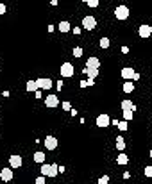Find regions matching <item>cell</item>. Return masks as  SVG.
<instances>
[{
  "mask_svg": "<svg viewBox=\"0 0 152 184\" xmlns=\"http://www.w3.org/2000/svg\"><path fill=\"white\" fill-rule=\"evenodd\" d=\"M57 173H59V164L56 163H50V164H41V175H45V177H56Z\"/></svg>",
  "mask_w": 152,
  "mask_h": 184,
  "instance_id": "cell-1",
  "label": "cell"
},
{
  "mask_svg": "<svg viewBox=\"0 0 152 184\" xmlns=\"http://www.w3.org/2000/svg\"><path fill=\"white\" fill-rule=\"evenodd\" d=\"M114 16H116L118 20H127V18H129V7H127V5H118V7L114 9Z\"/></svg>",
  "mask_w": 152,
  "mask_h": 184,
  "instance_id": "cell-2",
  "label": "cell"
},
{
  "mask_svg": "<svg viewBox=\"0 0 152 184\" xmlns=\"http://www.w3.org/2000/svg\"><path fill=\"white\" fill-rule=\"evenodd\" d=\"M95 122H97V127H109L111 125V118H109L107 113H102V115L97 116Z\"/></svg>",
  "mask_w": 152,
  "mask_h": 184,
  "instance_id": "cell-3",
  "label": "cell"
},
{
  "mask_svg": "<svg viewBox=\"0 0 152 184\" xmlns=\"http://www.w3.org/2000/svg\"><path fill=\"white\" fill-rule=\"evenodd\" d=\"M74 70H75V68H74V64H72V63H63L59 72H61V75H63V77H72V75H74Z\"/></svg>",
  "mask_w": 152,
  "mask_h": 184,
  "instance_id": "cell-4",
  "label": "cell"
},
{
  "mask_svg": "<svg viewBox=\"0 0 152 184\" xmlns=\"http://www.w3.org/2000/svg\"><path fill=\"white\" fill-rule=\"evenodd\" d=\"M13 168L11 166H7V168H2L0 170V179L4 181V182H9V181H13Z\"/></svg>",
  "mask_w": 152,
  "mask_h": 184,
  "instance_id": "cell-5",
  "label": "cell"
},
{
  "mask_svg": "<svg viewBox=\"0 0 152 184\" xmlns=\"http://www.w3.org/2000/svg\"><path fill=\"white\" fill-rule=\"evenodd\" d=\"M82 27L86 31H93V29H97V20L93 16H84L82 18Z\"/></svg>",
  "mask_w": 152,
  "mask_h": 184,
  "instance_id": "cell-6",
  "label": "cell"
},
{
  "mask_svg": "<svg viewBox=\"0 0 152 184\" xmlns=\"http://www.w3.org/2000/svg\"><path fill=\"white\" fill-rule=\"evenodd\" d=\"M36 82H38L39 89H50L54 86V82L50 81V79H47V77H39V79H36Z\"/></svg>",
  "mask_w": 152,
  "mask_h": 184,
  "instance_id": "cell-7",
  "label": "cell"
},
{
  "mask_svg": "<svg viewBox=\"0 0 152 184\" xmlns=\"http://www.w3.org/2000/svg\"><path fill=\"white\" fill-rule=\"evenodd\" d=\"M23 164V159H21V156H9V166L13 168V170H16V168H20Z\"/></svg>",
  "mask_w": 152,
  "mask_h": 184,
  "instance_id": "cell-8",
  "label": "cell"
},
{
  "mask_svg": "<svg viewBox=\"0 0 152 184\" xmlns=\"http://www.w3.org/2000/svg\"><path fill=\"white\" fill-rule=\"evenodd\" d=\"M45 148H47V150H56L57 148V138L56 136H47V138H45Z\"/></svg>",
  "mask_w": 152,
  "mask_h": 184,
  "instance_id": "cell-9",
  "label": "cell"
},
{
  "mask_svg": "<svg viewBox=\"0 0 152 184\" xmlns=\"http://www.w3.org/2000/svg\"><path fill=\"white\" fill-rule=\"evenodd\" d=\"M138 34H140V38H143V40H147L149 36L152 34V31H150V25H140L138 27Z\"/></svg>",
  "mask_w": 152,
  "mask_h": 184,
  "instance_id": "cell-10",
  "label": "cell"
},
{
  "mask_svg": "<svg viewBox=\"0 0 152 184\" xmlns=\"http://www.w3.org/2000/svg\"><path fill=\"white\" fill-rule=\"evenodd\" d=\"M45 105L50 107V109L57 107V105H59V98H57V95H48V97L45 98Z\"/></svg>",
  "mask_w": 152,
  "mask_h": 184,
  "instance_id": "cell-11",
  "label": "cell"
},
{
  "mask_svg": "<svg viewBox=\"0 0 152 184\" xmlns=\"http://www.w3.org/2000/svg\"><path fill=\"white\" fill-rule=\"evenodd\" d=\"M120 75H122V79H125V81H133L134 70H133V68H129V66H125V68H122Z\"/></svg>",
  "mask_w": 152,
  "mask_h": 184,
  "instance_id": "cell-12",
  "label": "cell"
},
{
  "mask_svg": "<svg viewBox=\"0 0 152 184\" xmlns=\"http://www.w3.org/2000/svg\"><path fill=\"white\" fill-rule=\"evenodd\" d=\"M91 68H100V59L91 56L88 61H86V70H91Z\"/></svg>",
  "mask_w": 152,
  "mask_h": 184,
  "instance_id": "cell-13",
  "label": "cell"
},
{
  "mask_svg": "<svg viewBox=\"0 0 152 184\" xmlns=\"http://www.w3.org/2000/svg\"><path fill=\"white\" fill-rule=\"evenodd\" d=\"M122 89H124V93H127V95L133 93L134 91V82L133 81H125L124 82V86H122Z\"/></svg>",
  "mask_w": 152,
  "mask_h": 184,
  "instance_id": "cell-14",
  "label": "cell"
},
{
  "mask_svg": "<svg viewBox=\"0 0 152 184\" xmlns=\"http://www.w3.org/2000/svg\"><path fill=\"white\" fill-rule=\"evenodd\" d=\"M120 107H122V111H124V109H134V111H136V105H134L133 100H129V98H124L122 104H120Z\"/></svg>",
  "mask_w": 152,
  "mask_h": 184,
  "instance_id": "cell-15",
  "label": "cell"
},
{
  "mask_svg": "<svg viewBox=\"0 0 152 184\" xmlns=\"http://www.w3.org/2000/svg\"><path fill=\"white\" fill-rule=\"evenodd\" d=\"M122 116H124V120L131 122L134 118V109H124V111H122Z\"/></svg>",
  "mask_w": 152,
  "mask_h": 184,
  "instance_id": "cell-16",
  "label": "cell"
},
{
  "mask_svg": "<svg viewBox=\"0 0 152 184\" xmlns=\"http://www.w3.org/2000/svg\"><path fill=\"white\" fill-rule=\"evenodd\" d=\"M86 75H88V81H95L97 75H98V68H91V70H84Z\"/></svg>",
  "mask_w": 152,
  "mask_h": 184,
  "instance_id": "cell-17",
  "label": "cell"
},
{
  "mask_svg": "<svg viewBox=\"0 0 152 184\" xmlns=\"http://www.w3.org/2000/svg\"><path fill=\"white\" fill-rule=\"evenodd\" d=\"M25 89H27L29 93H32V91L39 89V88H38V82H36V81H27V84H25Z\"/></svg>",
  "mask_w": 152,
  "mask_h": 184,
  "instance_id": "cell-18",
  "label": "cell"
},
{
  "mask_svg": "<svg viewBox=\"0 0 152 184\" xmlns=\"http://www.w3.org/2000/svg\"><path fill=\"white\" fill-rule=\"evenodd\" d=\"M57 29H59V31H61V32H70V31H72V25H70V21H61V23H59V27H57Z\"/></svg>",
  "mask_w": 152,
  "mask_h": 184,
  "instance_id": "cell-19",
  "label": "cell"
},
{
  "mask_svg": "<svg viewBox=\"0 0 152 184\" xmlns=\"http://www.w3.org/2000/svg\"><path fill=\"white\" fill-rule=\"evenodd\" d=\"M116 163H118V164H122V166H124V164H127V163H129V157H127L125 154H122V152H120V156L116 157Z\"/></svg>",
  "mask_w": 152,
  "mask_h": 184,
  "instance_id": "cell-20",
  "label": "cell"
},
{
  "mask_svg": "<svg viewBox=\"0 0 152 184\" xmlns=\"http://www.w3.org/2000/svg\"><path fill=\"white\" fill-rule=\"evenodd\" d=\"M116 148H118L120 152H122V150L125 148V140H124L122 136H118V138H116Z\"/></svg>",
  "mask_w": 152,
  "mask_h": 184,
  "instance_id": "cell-21",
  "label": "cell"
},
{
  "mask_svg": "<svg viewBox=\"0 0 152 184\" xmlns=\"http://www.w3.org/2000/svg\"><path fill=\"white\" fill-rule=\"evenodd\" d=\"M34 163H45V154L43 152H34Z\"/></svg>",
  "mask_w": 152,
  "mask_h": 184,
  "instance_id": "cell-22",
  "label": "cell"
},
{
  "mask_svg": "<svg viewBox=\"0 0 152 184\" xmlns=\"http://www.w3.org/2000/svg\"><path fill=\"white\" fill-rule=\"evenodd\" d=\"M109 45H111L109 38H102L100 40V48H109Z\"/></svg>",
  "mask_w": 152,
  "mask_h": 184,
  "instance_id": "cell-23",
  "label": "cell"
},
{
  "mask_svg": "<svg viewBox=\"0 0 152 184\" xmlns=\"http://www.w3.org/2000/svg\"><path fill=\"white\" fill-rule=\"evenodd\" d=\"M116 125H118V129H120V131H122V132H124V131H127V129H129V127H127V120H122V122H118V123H116Z\"/></svg>",
  "mask_w": 152,
  "mask_h": 184,
  "instance_id": "cell-24",
  "label": "cell"
},
{
  "mask_svg": "<svg viewBox=\"0 0 152 184\" xmlns=\"http://www.w3.org/2000/svg\"><path fill=\"white\" fill-rule=\"evenodd\" d=\"M72 54H74V57H81V56H82V48H81V47H75V48L72 50Z\"/></svg>",
  "mask_w": 152,
  "mask_h": 184,
  "instance_id": "cell-25",
  "label": "cell"
},
{
  "mask_svg": "<svg viewBox=\"0 0 152 184\" xmlns=\"http://www.w3.org/2000/svg\"><path fill=\"white\" fill-rule=\"evenodd\" d=\"M98 4H100V0H88L90 7H98Z\"/></svg>",
  "mask_w": 152,
  "mask_h": 184,
  "instance_id": "cell-26",
  "label": "cell"
},
{
  "mask_svg": "<svg viewBox=\"0 0 152 184\" xmlns=\"http://www.w3.org/2000/svg\"><path fill=\"white\" fill-rule=\"evenodd\" d=\"M107 182H109V175H104V177L98 179V184H107Z\"/></svg>",
  "mask_w": 152,
  "mask_h": 184,
  "instance_id": "cell-27",
  "label": "cell"
},
{
  "mask_svg": "<svg viewBox=\"0 0 152 184\" xmlns=\"http://www.w3.org/2000/svg\"><path fill=\"white\" fill-rule=\"evenodd\" d=\"M145 175H147V177H152V164L145 168Z\"/></svg>",
  "mask_w": 152,
  "mask_h": 184,
  "instance_id": "cell-28",
  "label": "cell"
},
{
  "mask_svg": "<svg viewBox=\"0 0 152 184\" xmlns=\"http://www.w3.org/2000/svg\"><path fill=\"white\" fill-rule=\"evenodd\" d=\"M70 109H72L70 102H63V111H70Z\"/></svg>",
  "mask_w": 152,
  "mask_h": 184,
  "instance_id": "cell-29",
  "label": "cell"
},
{
  "mask_svg": "<svg viewBox=\"0 0 152 184\" xmlns=\"http://www.w3.org/2000/svg\"><path fill=\"white\" fill-rule=\"evenodd\" d=\"M36 184H45V175H39L36 179Z\"/></svg>",
  "mask_w": 152,
  "mask_h": 184,
  "instance_id": "cell-30",
  "label": "cell"
},
{
  "mask_svg": "<svg viewBox=\"0 0 152 184\" xmlns=\"http://www.w3.org/2000/svg\"><path fill=\"white\" fill-rule=\"evenodd\" d=\"M79 86H81V88H88V86H91V84H90V81H81Z\"/></svg>",
  "mask_w": 152,
  "mask_h": 184,
  "instance_id": "cell-31",
  "label": "cell"
},
{
  "mask_svg": "<svg viewBox=\"0 0 152 184\" xmlns=\"http://www.w3.org/2000/svg\"><path fill=\"white\" fill-rule=\"evenodd\" d=\"M5 11H7L5 4H0V15H5Z\"/></svg>",
  "mask_w": 152,
  "mask_h": 184,
  "instance_id": "cell-32",
  "label": "cell"
},
{
  "mask_svg": "<svg viewBox=\"0 0 152 184\" xmlns=\"http://www.w3.org/2000/svg\"><path fill=\"white\" fill-rule=\"evenodd\" d=\"M72 32H74L75 36H79V34H81V27H74V29H72Z\"/></svg>",
  "mask_w": 152,
  "mask_h": 184,
  "instance_id": "cell-33",
  "label": "cell"
},
{
  "mask_svg": "<svg viewBox=\"0 0 152 184\" xmlns=\"http://www.w3.org/2000/svg\"><path fill=\"white\" fill-rule=\"evenodd\" d=\"M133 81L136 82V81H140V73L138 72H134V77H133Z\"/></svg>",
  "mask_w": 152,
  "mask_h": 184,
  "instance_id": "cell-34",
  "label": "cell"
},
{
  "mask_svg": "<svg viewBox=\"0 0 152 184\" xmlns=\"http://www.w3.org/2000/svg\"><path fill=\"white\" fill-rule=\"evenodd\" d=\"M57 89H59V91L63 89V81H59V82H57Z\"/></svg>",
  "mask_w": 152,
  "mask_h": 184,
  "instance_id": "cell-35",
  "label": "cell"
},
{
  "mask_svg": "<svg viewBox=\"0 0 152 184\" xmlns=\"http://www.w3.org/2000/svg\"><path fill=\"white\" fill-rule=\"evenodd\" d=\"M70 115H72V116H77V109H70Z\"/></svg>",
  "mask_w": 152,
  "mask_h": 184,
  "instance_id": "cell-36",
  "label": "cell"
},
{
  "mask_svg": "<svg viewBox=\"0 0 152 184\" xmlns=\"http://www.w3.org/2000/svg\"><path fill=\"white\" fill-rule=\"evenodd\" d=\"M81 2H84V4H88V0H81Z\"/></svg>",
  "mask_w": 152,
  "mask_h": 184,
  "instance_id": "cell-37",
  "label": "cell"
},
{
  "mask_svg": "<svg viewBox=\"0 0 152 184\" xmlns=\"http://www.w3.org/2000/svg\"><path fill=\"white\" fill-rule=\"evenodd\" d=\"M149 156H150V157H152V150H150V154H149Z\"/></svg>",
  "mask_w": 152,
  "mask_h": 184,
  "instance_id": "cell-38",
  "label": "cell"
},
{
  "mask_svg": "<svg viewBox=\"0 0 152 184\" xmlns=\"http://www.w3.org/2000/svg\"><path fill=\"white\" fill-rule=\"evenodd\" d=\"M150 31H152V25H150Z\"/></svg>",
  "mask_w": 152,
  "mask_h": 184,
  "instance_id": "cell-39",
  "label": "cell"
}]
</instances>
